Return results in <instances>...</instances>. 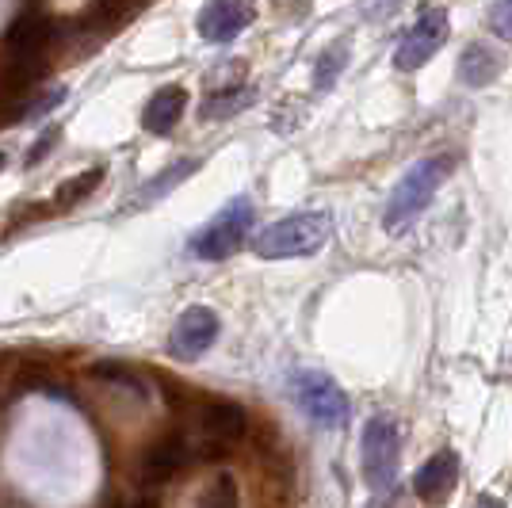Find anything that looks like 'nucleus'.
Segmentation results:
<instances>
[{
	"label": "nucleus",
	"instance_id": "nucleus-1",
	"mask_svg": "<svg viewBox=\"0 0 512 508\" xmlns=\"http://www.w3.org/2000/svg\"><path fill=\"white\" fill-rule=\"evenodd\" d=\"M333 237V214L329 211H302L291 218H279L276 226L256 233L253 253L260 260H299L314 256Z\"/></svg>",
	"mask_w": 512,
	"mask_h": 508
},
{
	"label": "nucleus",
	"instance_id": "nucleus-2",
	"mask_svg": "<svg viewBox=\"0 0 512 508\" xmlns=\"http://www.w3.org/2000/svg\"><path fill=\"white\" fill-rule=\"evenodd\" d=\"M448 172H451L448 157H425V161H417V165L398 180V188L390 191V199H386V214H383L386 233L409 230V226L421 218V211L432 203V195L440 191V184L448 180Z\"/></svg>",
	"mask_w": 512,
	"mask_h": 508
},
{
	"label": "nucleus",
	"instance_id": "nucleus-3",
	"mask_svg": "<svg viewBox=\"0 0 512 508\" xmlns=\"http://www.w3.org/2000/svg\"><path fill=\"white\" fill-rule=\"evenodd\" d=\"M363 478L375 497H390L398 489V463H402V424L394 417H371L363 424Z\"/></svg>",
	"mask_w": 512,
	"mask_h": 508
},
{
	"label": "nucleus",
	"instance_id": "nucleus-4",
	"mask_svg": "<svg viewBox=\"0 0 512 508\" xmlns=\"http://www.w3.org/2000/svg\"><path fill=\"white\" fill-rule=\"evenodd\" d=\"M253 222H256V207L249 195H237L230 199L222 211L214 214L211 222L192 237V256L195 260H230L237 249H245V241L253 237Z\"/></svg>",
	"mask_w": 512,
	"mask_h": 508
},
{
	"label": "nucleus",
	"instance_id": "nucleus-5",
	"mask_svg": "<svg viewBox=\"0 0 512 508\" xmlns=\"http://www.w3.org/2000/svg\"><path fill=\"white\" fill-rule=\"evenodd\" d=\"M291 398L318 428H341L352 417V402L337 382L321 371H299L291 379Z\"/></svg>",
	"mask_w": 512,
	"mask_h": 508
},
{
	"label": "nucleus",
	"instance_id": "nucleus-6",
	"mask_svg": "<svg viewBox=\"0 0 512 508\" xmlns=\"http://www.w3.org/2000/svg\"><path fill=\"white\" fill-rule=\"evenodd\" d=\"M448 23L451 20H448V12H444V8L425 12V16L406 31V39L398 43V50H394V69L413 73V69H421L432 54H440V46L448 43V31H451Z\"/></svg>",
	"mask_w": 512,
	"mask_h": 508
},
{
	"label": "nucleus",
	"instance_id": "nucleus-7",
	"mask_svg": "<svg viewBox=\"0 0 512 508\" xmlns=\"http://www.w3.org/2000/svg\"><path fill=\"white\" fill-rule=\"evenodd\" d=\"M218 329H222V321L214 310L207 306H192V310H184L176 325H172L169 333V352L176 360L184 363H195L207 348H211L214 340H218Z\"/></svg>",
	"mask_w": 512,
	"mask_h": 508
},
{
	"label": "nucleus",
	"instance_id": "nucleus-8",
	"mask_svg": "<svg viewBox=\"0 0 512 508\" xmlns=\"http://www.w3.org/2000/svg\"><path fill=\"white\" fill-rule=\"evenodd\" d=\"M256 20V0H207L199 8V35L207 43H234L237 35Z\"/></svg>",
	"mask_w": 512,
	"mask_h": 508
},
{
	"label": "nucleus",
	"instance_id": "nucleus-9",
	"mask_svg": "<svg viewBox=\"0 0 512 508\" xmlns=\"http://www.w3.org/2000/svg\"><path fill=\"white\" fill-rule=\"evenodd\" d=\"M455 482H459V455H455L451 447H444V451H436V455L417 470L413 489H417L421 501H444L451 489H455Z\"/></svg>",
	"mask_w": 512,
	"mask_h": 508
},
{
	"label": "nucleus",
	"instance_id": "nucleus-10",
	"mask_svg": "<svg viewBox=\"0 0 512 508\" xmlns=\"http://www.w3.org/2000/svg\"><path fill=\"white\" fill-rule=\"evenodd\" d=\"M199 428L214 444H237L249 432V413L234 402H207L199 409Z\"/></svg>",
	"mask_w": 512,
	"mask_h": 508
},
{
	"label": "nucleus",
	"instance_id": "nucleus-11",
	"mask_svg": "<svg viewBox=\"0 0 512 508\" xmlns=\"http://www.w3.org/2000/svg\"><path fill=\"white\" fill-rule=\"evenodd\" d=\"M184 107H188V92L180 85H165L157 88L150 96V104H146V111H142V127L150 130V134H172L176 130V123L184 119Z\"/></svg>",
	"mask_w": 512,
	"mask_h": 508
},
{
	"label": "nucleus",
	"instance_id": "nucleus-12",
	"mask_svg": "<svg viewBox=\"0 0 512 508\" xmlns=\"http://www.w3.org/2000/svg\"><path fill=\"white\" fill-rule=\"evenodd\" d=\"M188 459V444L180 436H165L161 444H153L142 459V486H165L169 478L180 474V466Z\"/></svg>",
	"mask_w": 512,
	"mask_h": 508
},
{
	"label": "nucleus",
	"instance_id": "nucleus-13",
	"mask_svg": "<svg viewBox=\"0 0 512 508\" xmlns=\"http://www.w3.org/2000/svg\"><path fill=\"white\" fill-rule=\"evenodd\" d=\"M501 69H505V58L497 50H490L486 43H470L459 58V81L467 88H486Z\"/></svg>",
	"mask_w": 512,
	"mask_h": 508
},
{
	"label": "nucleus",
	"instance_id": "nucleus-14",
	"mask_svg": "<svg viewBox=\"0 0 512 508\" xmlns=\"http://www.w3.org/2000/svg\"><path fill=\"white\" fill-rule=\"evenodd\" d=\"M46 39H50V23L43 16H20V20L8 27L4 46H8L12 58H39Z\"/></svg>",
	"mask_w": 512,
	"mask_h": 508
},
{
	"label": "nucleus",
	"instance_id": "nucleus-15",
	"mask_svg": "<svg viewBox=\"0 0 512 508\" xmlns=\"http://www.w3.org/2000/svg\"><path fill=\"white\" fill-rule=\"evenodd\" d=\"M199 169V157H188V161H176V165H169L165 172H157L146 188L138 191L134 199H130V211H142V207H150V203H157V199H165L169 191H176L192 172Z\"/></svg>",
	"mask_w": 512,
	"mask_h": 508
},
{
	"label": "nucleus",
	"instance_id": "nucleus-16",
	"mask_svg": "<svg viewBox=\"0 0 512 508\" xmlns=\"http://www.w3.org/2000/svg\"><path fill=\"white\" fill-rule=\"evenodd\" d=\"M249 104H256V88H214V96H207L203 100V119H230V115H237V111H245Z\"/></svg>",
	"mask_w": 512,
	"mask_h": 508
},
{
	"label": "nucleus",
	"instance_id": "nucleus-17",
	"mask_svg": "<svg viewBox=\"0 0 512 508\" xmlns=\"http://www.w3.org/2000/svg\"><path fill=\"white\" fill-rule=\"evenodd\" d=\"M348 54H352V43H348V39L325 46V54H321L318 65H314V88H318V92L337 85V77L348 69Z\"/></svg>",
	"mask_w": 512,
	"mask_h": 508
},
{
	"label": "nucleus",
	"instance_id": "nucleus-18",
	"mask_svg": "<svg viewBox=\"0 0 512 508\" xmlns=\"http://www.w3.org/2000/svg\"><path fill=\"white\" fill-rule=\"evenodd\" d=\"M107 176V169L100 165V169H92V172H81V176H73L69 184H62L58 188V195H54V203L62 207V211H69V207H77L81 199H85L88 191H96L100 188V180Z\"/></svg>",
	"mask_w": 512,
	"mask_h": 508
},
{
	"label": "nucleus",
	"instance_id": "nucleus-19",
	"mask_svg": "<svg viewBox=\"0 0 512 508\" xmlns=\"http://www.w3.org/2000/svg\"><path fill=\"white\" fill-rule=\"evenodd\" d=\"M65 96H69V88H50V92H46V96H39V100H35V104L27 107V111H23L20 119L23 123H35V119H43V115H50V111H54V107H62L65 104Z\"/></svg>",
	"mask_w": 512,
	"mask_h": 508
},
{
	"label": "nucleus",
	"instance_id": "nucleus-20",
	"mask_svg": "<svg viewBox=\"0 0 512 508\" xmlns=\"http://www.w3.org/2000/svg\"><path fill=\"white\" fill-rule=\"evenodd\" d=\"M58 138H62V127H58V123H50V127H46L43 134L35 138V146L27 149V169H31V165H43L46 157H50V149H54V142H58Z\"/></svg>",
	"mask_w": 512,
	"mask_h": 508
},
{
	"label": "nucleus",
	"instance_id": "nucleus-21",
	"mask_svg": "<svg viewBox=\"0 0 512 508\" xmlns=\"http://www.w3.org/2000/svg\"><path fill=\"white\" fill-rule=\"evenodd\" d=\"M490 27L501 39H512V0H497V4H493Z\"/></svg>",
	"mask_w": 512,
	"mask_h": 508
},
{
	"label": "nucleus",
	"instance_id": "nucleus-22",
	"mask_svg": "<svg viewBox=\"0 0 512 508\" xmlns=\"http://www.w3.org/2000/svg\"><path fill=\"white\" fill-rule=\"evenodd\" d=\"M214 486H218V489H211V493L203 497V505H234V501H237V486H234V478H230V474H222Z\"/></svg>",
	"mask_w": 512,
	"mask_h": 508
},
{
	"label": "nucleus",
	"instance_id": "nucleus-23",
	"mask_svg": "<svg viewBox=\"0 0 512 508\" xmlns=\"http://www.w3.org/2000/svg\"><path fill=\"white\" fill-rule=\"evenodd\" d=\"M4 165H8V157H4V153H0V172H4Z\"/></svg>",
	"mask_w": 512,
	"mask_h": 508
}]
</instances>
